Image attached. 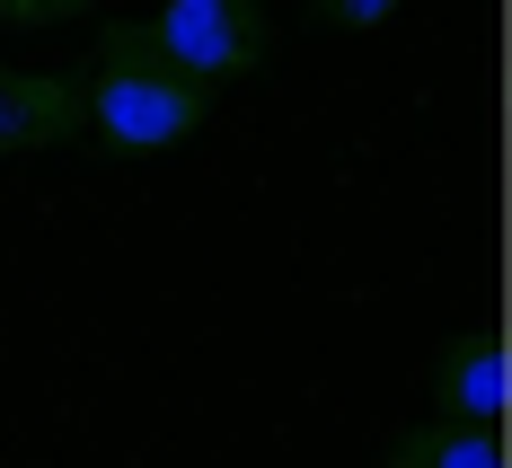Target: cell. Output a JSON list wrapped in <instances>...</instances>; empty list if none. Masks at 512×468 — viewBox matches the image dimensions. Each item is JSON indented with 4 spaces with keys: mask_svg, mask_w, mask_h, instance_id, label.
<instances>
[{
    "mask_svg": "<svg viewBox=\"0 0 512 468\" xmlns=\"http://www.w3.org/2000/svg\"><path fill=\"white\" fill-rule=\"evenodd\" d=\"M204 115H212V89L177 80L159 62L151 36H142V18H106L98 53L80 71V133H98L106 151H168Z\"/></svg>",
    "mask_w": 512,
    "mask_h": 468,
    "instance_id": "6da1fadb",
    "label": "cell"
},
{
    "mask_svg": "<svg viewBox=\"0 0 512 468\" xmlns=\"http://www.w3.org/2000/svg\"><path fill=\"white\" fill-rule=\"evenodd\" d=\"M151 53L177 71V80H248L265 62V0H168L159 18H142Z\"/></svg>",
    "mask_w": 512,
    "mask_h": 468,
    "instance_id": "7a4b0ae2",
    "label": "cell"
},
{
    "mask_svg": "<svg viewBox=\"0 0 512 468\" xmlns=\"http://www.w3.org/2000/svg\"><path fill=\"white\" fill-rule=\"evenodd\" d=\"M80 133V71H9L0 62V159L53 151Z\"/></svg>",
    "mask_w": 512,
    "mask_h": 468,
    "instance_id": "3957f363",
    "label": "cell"
},
{
    "mask_svg": "<svg viewBox=\"0 0 512 468\" xmlns=\"http://www.w3.org/2000/svg\"><path fill=\"white\" fill-rule=\"evenodd\" d=\"M504 398H512V363H504V336H460L442 363H433V407L442 424H504Z\"/></svg>",
    "mask_w": 512,
    "mask_h": 468,
    "instance_id": "277c9868",
    "label": "cell"
},
{
    "mask_svg": "<svg viewBox=\"0 0 512 468\" xmlns=\"http://www.w3.org/2000/svg\"><path fill=\"white\" fill-rule=\"evenodd\" d=\"M380 468H504V433L486 424H415L389 442Z\"/></svg>",
    "mask_w": 512,
    "mask_h": 468,
    "instance_id": "5b68a950",
    "label": "cell"
},
{
    "mask_svg": "<svg viewBox=\"0 0 512 468\" xmlns=\"http://www.w3.org/2000/svg\"><path fill=\"white\" fill-rule=\"evenodd\" d=\"M389 9H398V0H309V18H318V27H380Z\"/></svg>",
    "mask_w": 512,
    "mask_h": 468,
    "instance_id": "8992f818",
    "label": "cell"
},
{
    "mask_svg": "<svg viewBox=\"0 0 512 468\" xmlns=\"http://www.w3.org/2000/svg\"><path fill=\"white\" fill-rule=\"evenodd\" d=\"M89 0H0V18H18V27H53V18H80Z\"/></svg>",
    "mask_w": 512,
    "mask_h": 468,
    "instance_id": "52a82bcc",
    "label": "cell"
}]
</instances>
